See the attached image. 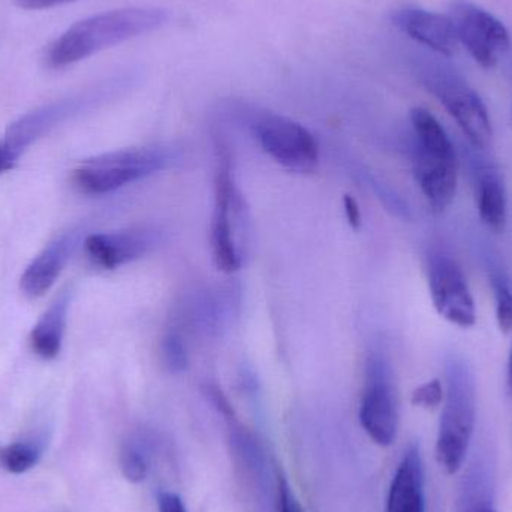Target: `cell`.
Here are the masks:
<instances>
[{
  "instance_id": "5b68a950",
  "label": "cell",
  "mask_w": 512,
  "mask_h": 512,
  "mask_svg": "<svg viewBox=\"0 0 512 512\" xmlns=\"http://www.w3.org/2000/svg\"><path fill=\"white\" fill-rule=\"evenodd\" d=\"M421 83L444 105L475 149H487L493 129L486 104L450 66L426 63L420 69Z\"/></svg>"
},
{
  "instance_id": "3957f363",
  "label": "cell",
  "mask_w": 512,
  "mask_h": 512,
  "mask_svg": "<svg viewBox=\"0 0 512 512\" xmlns=\"http://www.w3.org/2000/svg\"><path fill=\"white\" fill-rule=\"evenodd\" d=\"M436 439V460L448 475L462 469L477 423V384L463 358L445 361V397Z\"/></svg>"
},
{
  "instance_id": "5bb4252c",
  "label": "cell",
  "mask_w": 512,
  "mask_h": 512,
  "mask_svg": "<svg viewBox=\"0 0 512 512\" xmlns=\"http://www.w3.org/2000/svg\"><path fill=\"white\" fill-rule=\"evenodd\" d=\"M393 23L406 36L441 56H453L459 48L454 24L448 15L408 6L394 12Z\"/></svg>"
},
{
  "instance_id": "7c38bea8",
  "label": "cell",
  "mask_w": 512,
  "mask_h": 512,
  "mask_svg": "<svg viewBox=\"0 0 512 512\" xmlns=\"http://www.w3.org/2000/svg\"><path fill=\"white\" fill-rule=\"evenodd\" d=\"M81 231L72 230L51 240L21 274L20 289L26 297L39 298L53 288L78 246L83 243Z\"/></svg>"
},
{
  "instance_id": "d6986e66",
  "label": "cell",
  "mask_w": 512,
  "mask_h": 512,
  "mask_svg": "<svg viewBox=\"0 0 512 512\" xmlns=\"http://www.w3.org/2000/svg\"><path fill=\"white\" fill-rule=\"evenodd\" d=\"M38 462V453L26 444H12L0 450V465L11 474H23Z\"/></svg>"
},
{
  "instance_id": "6da1fadb",
  "label": "cell",
  "mask_w": 512,
  "mask_h": 512,
  "mask_svg": "<svg viewBox=\"0 0 512 512\" xmlns=\"http://www.w3.org/2000/svg\"><path fill=\"white\" fill-rule=\"evenodd\" d=\"M170 14L162 8L135 6L113 9L78 21L48 45L45 63L63 69L107 48L155 32L168 23Z\"/></svg>"
},
{
  "instance_id": "9c48e42d",
  "label": "cell",
  "mask_w": 512,
  "mask_h": 512,
  "mask_svg": "<svg viewBox=\"0 0 512 512\" xmlns=\"http://www.w3.org/2000/svg\"><path fill=\"white\" fill-rule=\"evenodd\" d=\"M92 101L90 96H74L42 105L12 122L0 138V177L12 171L24 153L56 126L80 113Z\"/></svg>"
},
{
  "instance_id": "52a82bcc",
  "label": "cell",
  "mask_w": 512,
  "mask_h": 512,
  "mask_svg": "<svg viewBox=\"0 0 512 512\" xmlns=\"http://www.w3.org/2000/svg\"><path fill=\"white\" fill-rule=\"evenodd\" d=\"M252 129L262 150L286 170L310 173L318 165V141L309 129L295 120L262 114L256 117Z\"/></svg>"
},
{
  "instance_id": "9a60e30c",
  "label": "cell",
  "mask_w": 512,
  "mask_h": 512,
  "mask_svg": "<svg viewBox=\"0 0 512 512\" xmlns=\"http://www.w3.org/2000/svg\"><path fill=\"white\" fill-rule=\"evenodd\" d=\"M385 512H426V475L417 444L405 451L397 466Z\"/></svg>"
},
{
  "instance_id": "ffe728a7",
  "label": "cell",
  "mask_w": 512,
  "mask_h": 512,
  "mask_svg": "<svg viewBox=\"0 0 512 512\" xmlns=\"http://www.w3.org/2000/svg\"><path fill=\"white\" fill-rule=\"evenodd\" d=\"M162 363L170 373H182L189 364L188 351L182 337L176 333H170L162 340Z\"/></svg>"
},
{
  "instance_id": "7402d4cb",
  "label": "cell",
  "mask_w": 512,
  "mask_h": 512,
  "mask_svg": "<svg viewBox=\"0 0 512 512\" xmlns=\"http://www.w3.org/2000/svg\"><path fill=\"white\" fill-rule=\"evenodd\" d=\"M120 466H122L123 477L131 483L138 484L146 480L149 466L146 459L134 448L129 447L123 451Z\"/></svg>"
},
{
  "instance_id": "e0dca14e",
  "label": "cell",
  "mask_w": 512,
  "mask_h": 512,
  "mask_svg": "<svg viewBox=\"0 0 512 512\" xmlns=\"http://www.w3.org/2000/svg\"><path fill=\"white\" fill-rule=\"evenodd\" d=\"M71 297L68 292L59 295L47 310L42 313L30 333V346L42 360H54L62 351L68 325Z\"/></svg>"
},
{
  "instance_id": "603a6c76",
  "label": "cell",
  "mask_w": 512,
  "mask_h": 512,
  "mask_svg": "<svg viewBox=\"0 0 512 512\" xmlns=\"http://www.w3.org/2000/svg\"><path fill=\"white\" fill-rule=\"evenodd\" d=\"M279 512H304L285 480L279 484Z\"/></svg>"
},
{
  "instance_id": "d4e9b609",
  "label": "cell",
  "mask_w": 512,
  "mask_h": 512,
  "mask_svg": "<svg viewBox=\"0 0 512 512\" xmlns=\"http://www.w3.org/2000/svg\"><path fill=\"white\" fill-rule=\"evenodd\" d=\"M77 2V0H14L18 8L26 11H41V9H50L54 6L68 5V3Z\"/></svg>"
},
{
  "instance_id": "7a4b0ae2",
  "label": "cell",
  "mask_w": 512,
  "mask_h": 512,
  "mask_svg": "<svg viewBox=\"0 0 512 512\" xmlns=\"http://www.w3.org/2000/svg\"><path fill=\"white\" fill-rule=\"evenodd\" d=\"M414 144L412 168L418 188L436 215L453 204L459 183V159L450 135L438 119L423 107L412 108Z\"/></svg>"
},
{
  "instance_id": "8992f818",
  "label": "cell",
  "mask_w": 512,
  "mask_h": 512,
  "mask_svg": "<svg viewBox=\"0 0 512 512\" xmlns=\"http://www.w3.org/2000/svg\"><path fill=\"white\" fill-rule=\"evenodd\" d=\"M364 432L379 447H390L399 430V402L390 364L373 355L366 364V385L360 405Z\"/></svg>"
},
{
  "instance_id": "cb8c5ba5",
  "label": "cell",
  "mask_w": 512,
  "mask_h": 512,
  "mask_svg": "<svg viewBox=\"0 0 512 512\" xmlns=\"http://www.w3.org/2000/svg\"><path fill=\"white\" fill-rule=\"evenodd\" d=\"M158 510L159 512H188L180 496L171 492L159 493Z\"/></svg>"
},
{
  "instance_id": "4fadbf2b",
  "label": "cell",
  "mask_w": 512,
  "mask_h": 512,
  "mask_svg": "<svg viewBox=\"0 0 512 512\" xmlns=\"http://www.w3.org/2000/svg\"><path fill=\"white\" fill-rule=\"evenodd\" d=\"M155 243V234L146 230L90 234L83 246L87 258L102 270H116L146 255Z\"/></svg>"
},
{
  "instance_id": "8fae6325",
  "label": "cell",
  "mask_w": 512,
  "mask_h": 512,
  "mask_svg": "<svg viewBox=\"0 0 512 512\" xmlns=\"http://www.w3.org/2000/svg\"><path fill=\"white\" fill-rule=\"evenodd\" d=\"M427 279L433 306L441 318L460 328L477 324L474 295L456 259L444 254L430 256Z\"/></svg>"
},
{
  "instance_id": "ac0fdd59",
  "label": "cell",
  "mask_w": 512,
  "mask_h": 512,
  "mask_svg": "<svg viewBox=\"0 0 512 512\" xmlns=\"http://www.w3.org/2000/svg\"><path fill=\"white\" fill-rule=\"evenodd\" d=\"M490 285L495 298L496 321L504 334L512 333V276L504 268H489Z\"/></svg>"
},
{
  "instance_id": "30bf717a",
  "label": "cell",
  "mask_w": 512,
  "mask_h": 512,
  "mask_svg": "<svg viewBox=\"0 0 512 512\" xmlns=\"http://www.w3.org/2000/svg\"><path fill=\"white\" fill-rule=\"evenodd\" d=\"M448 17L453 21L459 45L462 44L483 68H493L499 54L510 50L511 36L507 27L481 6L457 0L451 5Z\"/></svg>"
},
{
  "instance_id": "4316f807",
  "label": "cell",
  "mask_w": 512,
  "mask_h": 512,
  "mask_svg": "<svg viewBox=\"0 0 512 512\" xmlns=\"http://www.w3.org/2000/svg\"><path fill=\"white\" fill-rule=\"evenodd\" d=\"M463 512H496V510L492 505L486 504V501H480L472 507L466 508Z\"/></svg>"
},
{
  "instance_id": "277c9868",
  "label": "cell",
  "mask_w": 512,
  "mask_h": 512,
  "mask_svg": "<svg viewBox=\"0 0 512 512\" xmlns=\"http://www.w3.org/2000/svg\"><path fill=\"white\" fill-rule=\"evenodd\" d=\"M171 161L170 150L162 147L116 150L81 162L72 183L81 194L102 197L165 170Z\"/></svg>"
},
{
  "instance_id": "44dd1931",
  "label": "cell",
  "mask_w": 512,
  "mask_h": 512,
  "mask_svg": "<svg viewBox=\"0 0 512 512\" xmlns=\"http://www.w3.org/2000/svg\"><path fill=\"white\" fill-rule=\"evenodd\" d=\"M445 388L439 379H432L415 388L412 393V405L423 409H436L444 403Z\"/></svg>"
},
{
  "instance_id": "ba28073f",
  "label": "cell",
  "mask_w": 512,
  "mask_h": 512,
  "mask_svg": "<svg viewBox=\"0 0 512 512\" xmlns=\"http://www.w3.org/2000/svg\"><path fill=\"white\" fill-rule=\"evenodd\" d=\"M215 179V213L212 222V254L216 267L225 273L240 270L243 264L242 248L237 240L240 195L231 176L230 159L225 150H219Z\"/></svg>"
},
{
  "instance_id": "83f0119b",
  "label": "cell",
  "mask_w": 512,
  "mask_h": 512,
  "mask_svg": "<svg viewBox=\"0 0 512 512\" xmlns=\"http://www.w3.org/2000/svg\"><path fill=\"white\" fill-rule=\"evenodd\" d=\"M507 390L512 396V345L510 349V355H508V364H507Z\"/></svg>"
},
{
  "instance_id": "2e32d148",
  "label": "cell",
  "mask_w": 512,
  "mask_h": 512,
  "mask_svg": "<svg viewBox=\"0 0 512 512\" xmlns=\"http://www.w3.org/2000/svg\"><path fill=\"white\" fill-rule=\"evenodd\" d=\"M477 210L481 222L493 233H504L508 224L507 186L493 167H481L475 183Z\"/></svg>"
},
{
  "instance_id": "484cf974",
  "label": "cell",
  "mask_w": 512,
  "mask_h": 512,
  "mask_svg": "<svg viewBox=\"0 0 512 512\" xmlns=\"http://www.w3.org/2000/svg\"><path fill=\"white\" fill-rule=\"evenodd\" d=\"M343 204H345L346 219H348L349 225H351L354 230H358V228L361 227V210L357 200L351 197V195H345Z\"/></svg>"
}]
</instances>
